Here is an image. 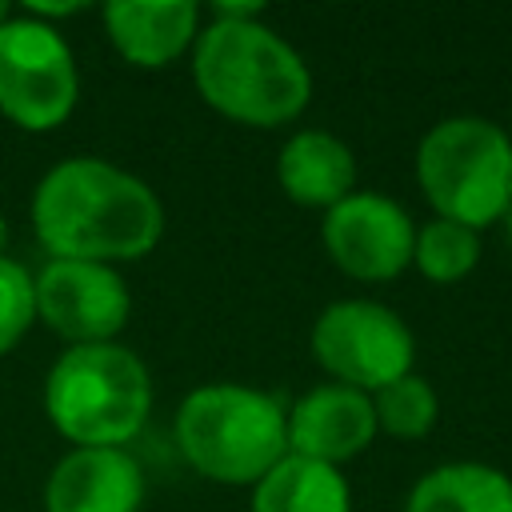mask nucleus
Wrapping results in <instances>:
<instances>
[{"instance_id":"1","label":"nucleus","mask_w":512,"mask_h":512,"mask_svg":"<svg viewBox=\"0 0 512 512\" xmlns=\"http://www.w3.org/2000/svg\"><path fill=\"white\" fill-rule=\"evenodd\" d=\"M32 228L52 260L128 264L164 236V204L148 180L100 160L68 156L52 164L32 192Z\"/></svg>"},{"instance_id":"2","label":"nucleus","mask_w":512,"mask_h":512,"mask_svg":"<svg viewBox=\"0 0 512 512\" xmlns=\"http://www.w3.org/2000/svg\"><path fill=\"white\" fill-rule=\"evenodd\" d=\"M192 84L224 120L292 124L312 100V68L260 16H212L192 44Z\"/></svg>"},{"instance_id":"3","label":"nucleus","mask_w":512,"mask_h":512,"mask_svg":"<svg viewBox=\"0 0 512 512\" xmlns=\"http://www.w3.org/2000/svg\"><path fill=\"white\" fill-rule=\"evenodd\" d=\"M176 448L216 484H256L288 456V408L252 384H200L180 400Z\"/></svg>"},{"instance_id":"4","label":"nucleus","mask_w":512,"mask_h":512,"mask_svg":"<svg viewBox=\"0 0 512 512\" xmlns=\"http://www.w3.org/2000/svg\"><path fill=\"white\" fill-rule=\"evenodd\" d=\"M152 412V376L124 344H72L44 376V416L76 448H124Z\"/></svg>"},{"instance_id":"5","label":"nucleus","mask_w":512,"mask_h":512,"mask_svg":"<svg viewBox=\"0 0 512 512\" xmlns=\"http://www.w3.org/2000/svg\"><path fill=\"white\" fill-rule=\"evenodd\" d=\"M416 184L440 220L472 232L512 204V140L484 116H448L416 144Z\"/></svg>"},{"instance_id":"6","label":"nucleus","mask_w":512,"mask_h":512,"mask_svg":"<svg viewBox=\"0 0 512 512\" xmlns=\"http://www.w3.org/2000/svg\"><path fill=\"white\" fill-rule=\"evenodd\" d=\"M76 104L80 68L60 28L12 12L0 24V112L24 132H52Z\"/></svg>"},{"instance_id":"7","label":"nucleus","mask_w":512,"mask_h":512,"mask_svg":"<svg viewBox=\"0 0 512 512\" xmlns=\"http://www.w3.org/2000/svg\"><path fill=\"white\" fill-rule=\"evenodd\" d=\"M308 344L332 384H348L368 396L416 364V336L408 320L396 308L364 296L332 300L320 308Z\"/></svg>"},{"instance_id":"8","label":"nucleus","mask_w":512,"mask_h":512,"mask_svg":"<svg viewBox=\"0 0 512 512\" xmlns=\"http://www.w3.org/2000/svg\"><path fill=\"white\" fill-rule=\"evenodd\" d=\"M320 240L328 260L364 284L396 280L404 268H412V244H416V224L404 212L400 200L356 188L340 204H332L320 220Z\"/></svg>"},{"instance_id":"9","label":"nucleus","mask_w":512,"mask_h":512,"mask_svg":"<svg viewBox=\"0 0 512 512\" xmlns=\"http://www.w3.org/2000/svg\"><path fill=\"white\" fill-rule=\"evenodd\" d=\"M36 320L72 344H112L128 316L132 292L112 264L96 260H48L36 276Z\"/></svg>"},{"instance_id":"10","label":"nucleus","mask_w":512,"mask_h":512,"mask_svg":"<svg viewBox=\"0 0 512 512\" xmlns=\"http://www.w3.org/2000/svg\"><path fill=\"white\" fill-rule=\"evenodd\" d=\"M372 396L348 384H316L288 408V452L320 464H348L376 440Z\"/></svg>"},{"instance_id":"11","label":"nucleus","mask_w":512,"mask_h":512,"mask_svg":"<svg viewBox=\"0 0 512 512\" xmlns=\"http://www.w3.org/2000/svg\"><path fill=\"white\" fill-rule=\"evenodd\" d=\"M144 468L124 448H72L44 480V512H140Z\"/></svg>"},{"instance_id":"12","label":"nucleus","mask_w":512,"mask_h":512,"mask_svg":"<svg viewBox=\"0 0 512 512\" xmlns=\"http://www.w3.org/2000/svg\"><path fill=\"white\" fill-rule=\"evenodd\" d=\"M108 44L132 68H168L192 52L200 36V4L192 0H112L100 8Z\"/></svg>"},{"instance_id":"13","label":"nucleus","mask_w":512,"mask_h":512,"mask_svg":"<svg viewBox=\"0 0 512 512\" xmlns=\"http://www.w3.org/2000/svg\"><path fill=\"white\" fill-rule=\"evenodd\" d=\"M276 180L292 204L328 212L356 192V156L340 136L324 128H300L280 144Z\"/></svg>"},{"instance_id":"14","label":"nucleus","mask_w":512,"mask_h":512,"mask_svg":"<svg viewBox=\"0 0 512 512\" xmlns=\"http://www.w3.org/2000/svg\"><path fill=\"white\" fill-rule=\"evenodd\" d=\"M404 512H512V476L480 460L436 464L412 484Z\"/></svg>"},{"instance_id":"15","label":"nucleus","mask_w":512,"mask_h":512,"mask_svg":"<svg viewBox=\"0 0 512 512\" xmlns=\"http://www.w3.org/2000/svg\"><path fill=\"white\" fill-rule=\"evenodd\" d=\"M252 512H352V488L340 468L288 452L252 484Z\"/></svg>"},{"instance_id":"16","label":"nucleus","mask_w":512,"mask_h":512,"mask_svg":"<svg viewBox=\"0 0 512 512\" xmlns=\"http://www.w3.org/2000/svg\"><path fill=\"white\" fill-rule=\"evenodd\" d=\"M480 264V232L432 216L428 224L416 228L412 244V268L432 280V284H456Z\"/></svg>"},{"instance_id":"17","label":"nucleus","mask_w":512,"mask_h":512,"mask_svg":"<svg viewBox=\"0 0 512 512\" xmlns=\"http://www.w3.org/2000/svg\"><path fill=\"white\" fill-rule=\"evenodd\" d=\"M372 412H376V428L380 432H388L396 440H420L440 420V396L412 368V372H404L392 384L372 392Z\"/></svg>"},{"instance_id":"18","label":"nucleus","mask_w":512,"mask_h":512,"mask_svg":"<svg viewBox=\"0 0 512 512\" xmlns=\"http://www.w3.org/2000/svg\"><path fill=\"white\" fill-rule=\"evenodd\" d=\"M32 324H36V284H32V272L20 260L0 256V356H8L28 336Z\"/></svg>"},{"instance_id":"19","label":"nucleus","mask_w":512,"mask_h":512,"mask_svg":"<svg viewBox=\"0 0 512 512\" xmlns=\"http://www.w3.org/2000/svg\"><path fill=\"white\" fill-rule=\"evenodd\" d=\"M500 224H504V236H508V248H512V204H508V212L500 216Z\"/></svg>"},{"instance_id":"20","label":"nucleus","mask_w":512,"mask_h":512,"mask_svg":"<svg viewBox=\"0 0 512 512\" xmlns=\"http://www.w3.org/2000/svg\"><path fill=\"white\" fill-rule=\"evenodd\" d=\"M4 248H8V220H4V212H0V256H4Z\"/></svg>"},{"instance_id":"21","label":"nucleus","mask_w":512,"mask_h":512,"mask_svg":"<svg viewBox=\"0 0 512 512\" xmlns=\"http://www.w3.org/2000/svg\"><path fill=\"white\" fill-rule=\"evenodd\" d=\"M12 12H16V8H12V4H0V24H4V20H8V16H12Z\"/></svg>"},{"instance_id":"22","label":"nucleus","mask_w":512,"mask_h":512,"mask_svg":"<svg viewBox=\"0 0 512 512\" xmlns=\"http://www.w3.org/2000/svg\"><path fill=\"white\" fill-rule=\"evenodd\" d=\"M508 140H512V132H508Z\"/></svg>"}]
</instances>
